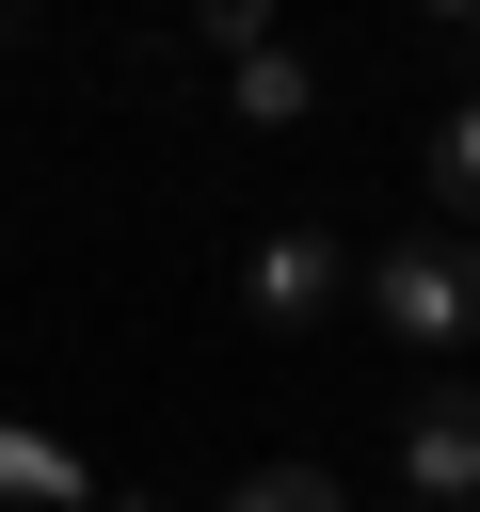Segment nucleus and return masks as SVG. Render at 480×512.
Returning <instances> with one entry per match:
<instances>
[{"label":"nucleus","instance_id":"obj_8","mask_svg":"<svg viewBox=\"0 0 480 512\" xmlns=\"http://www.w3.org/2000/svg\"><path fill=\"white\" fill-rule=\"evenodd\" d=\"M0 80H16V32H0Z\"/></svg>","mask_w":480,"mask_h":512},{"label":"nucleus","instance_id":"obj_3","mask_svg":"<svg viewBox=\"0 0 480 512\" xmlns=\"http://www.w3.org/2000/svg\"><path fill=\"white\" fill-rule=\"evenodd\" d=\"M400 496L416 512H480V384H432L400 416Z\"/></svg>","mask_w":480,"mask_h":512},{"label":"nucleus","instance_id":"obj_5","mask_svg":"<svg viewBox=\"0 0 480 512\" xmlns=\"http://www.w3.org/2000/svg\"><path fill=\"white\" fill-rule=\"evenodd\" d=\"M432 208H448V224L480 240V96H464V112L432 128Z\"/></svg>","mask_w":480,"mask_h":512},{"label":"nucleus","instance_id":"obj_6","mask_svg":"<svg viewBox=\"0 0 480 512\" xmlns=\"http://www.w3.org/2000/svg\"><path fill=\"white\" fill-rule=\"evenodd\" d=\"M224 512H352V496H336V480H320V464H256V480H240V496H224Z\"/></svg>","mask_w":480,"mask_h":512},{"label":"nucleus","instance_id":"obj_9","mask_svg":"<svg viewBox=\"0 0 480 512\" xmlns=\"http://www.w3.org/2000/svg\"><path fill=\"white\" fill-rule=\"evenodd\" d=\"M464 48H480V16H464Z\"/></svg>","mask_w":480,"mask_h":512},{"label":"nucleus","instance_id":"obj_7","mask_svg":"<svg viewBox=\"0 0 480 512\" xmlns=\"http://www.w3.org/2000/svg\"><path fill=\"white\" fill-rule=\"evenodd\" d=\"M0 496H80V480H64V448H32V432H0Z\"/></svg>","mask_w":480,"mask_h":512},{"label":"nucleus","instance_id":"obj_4","mask_svg":"<svg viewBox=\"0 0 480 512\" xmlns=\"http://www.w3.org/2000/svg\"><path fill=\"white\" fill-rule=\"evenodd\" d=\"M320 112V64L304 48H240V128H304Z\"/></svg>","mask_w":480,"mask_h":512},{"label":"nucleus","instance_id":"obj_2","mask_svg":"<svg viewBox=\"0 0 480 512\" xmlns=\"http://www.w3.org/2000/svg\"><path fill=\"white\" fill-rule=\"evenodd\" d=\"M336 272H352V240H320V224H272V240L240 256V320H256V336H304V320L336 304Z\"/></svg>","mask_w":480,"mask_h":512},{"label":"nucleus","instance_id":"obj_1","mask_svg":"<svg viewBox=\"0 0 480 512\" xmlns=\"http://www.w3.org/2000/svg\"><path fill=\"white\" fill-rule=\"evenodd\" d=\"M368 320H384L400 352H464V336H480V240H448V224H432V240H384V256H368Z\"/></svg>","mask_w":480,"mask_h":512}]
</instances>
